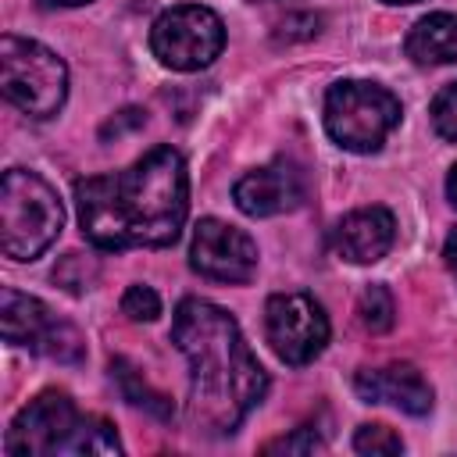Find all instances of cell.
<instances>
[{
	"instance_id": "1",
	"label": "cell",
	"mask_w": 457,
	"mask_h": 457,
	"mask_svg": "<svg viewBox=\"0 0 457 457\" xmlns=\"http://www.w3.org/2000/svg\"><path fill=\"white\" fill-rule=\"evenodd\" d=\"M82 236L100 250L168 246L189 211L186 161L171 146H154L125 171L75 182Z\"/></svg>"
},
{
	"instance_id": "2",
	"label": "cell",
	"mask_w": 457,
	"mask_h": 457,
	"mask_svg": "<svg viewBox=\"0 0 457 457\" xmlns=\"http://www.w3.org/2000/svg\"><path fill=\"white\" fill-rule=\"evenodd\" d=\"M171 343L189 361L186 425L200 436L236 432L268 389V375L236 318L211 300L186 296L175 307Z\"/></svg>"
},
{
	"instance_id": "3",
	"label": "cell",
	"mask_w": 457,
	"mask_h": 457,
	"mask_svg": "<svg viewBox=\"0 0 457 457\" xmlns=\"http://www.w3.org/2000/svg\"><path fill=\"white\" fill-rule=\"evenodd\" d=\"M4 450L7 457H118L121 443L104 418L79 414L68 393L46 389L14 414Z\"/></svg>"
},
{
	"instance_id": "4",
	"label": "cell",
	"mask_w": 457,
	"mask_h": 457,
	"mask_svg": "<svg viewBox=\"0 0 457 457\" xmlns=\"http://www.w3.org/2000/svg\"><path fill=\"white\" fill-rule=\"evenodd\" d=\"M64 207L46 179L25 168L4 171L0 182V250L11 261H36L61 232Z\"/></svg>"
},
{
	"instance_id": "5",
	"label": "cell",
	"mask_w": 457,
	"mask_h": 457,
	"mask_svg": "<svg viewBox=\"0 0 457 457\" xmlns=\"http://www.w3.org/2000/svg\"><path fill=\"white\" fill-rule=\"evenodd\" d=\"M400 100L364 79H343L325 93V132L350 154H375L400 125Z\"/></svg>"
},
{
	"instance_id": "6",
	"label": "cell",
	"mask_w": 457,
	"mask_h": 457,
	"mask_svg": "<svg viewBox=\"0 0 457 457\" xmlns=\"http://www.w3.org/2000/svg\"><path fill=\"white\" fill-rule=\"evenodd\" d=\"M0 89L29 118H50L61 111L68 96V68L50 46L25 39V36H4L0 39Z\"/></svg>"
},
{
	"instance_id": "7",
	"label": "cell",
	"mask_w": 457,
	"mask_h": 457,
	"mask_svg": "<svg viewBox=\"0 0 457 457\" xmlns=\"http://www.w3.org/2000/svg\"><path fill=\"white\" fill-rule=\"evenodd\" d=\"M225 46V25L211 7L179 4L157 14L150 29L154 57L171 71H200L207 68Z\"/></svg>"
},
{
	"instance_id": "8",
	"label": "cell",
	"mask_w": 457,
	"mask_h": 457,
	"mask_svg": "<svg viewBox=\"0 0 457 457\" xmlns=\"http://www.w3.org/2000/svg\"><path fill=\"white\" fill-rule=\"evenodd\" d=\"M0 328L4 339L14 346H29L32 353H43L50 361L61 364H79L86 357V343L79 336V328L64 318H57L43 300L18 293V289H4L0 293Z\"/></svg>"
},
{
	"instance_id": "9",
	"label": "cell",
	"mask_w": 457,
	"mask_h": 457,
	"mask_svg": "<svg viewBox=\"0 0 457 457\" xmlns=\"http://www.w3.org/2000/svg\"><path fill=\"white\" fill-rule=\"evenodd\" d=\"M264 332L282 364H311L328 343V318L307 293H275L264 307Z\"/></svg>"
},
{
	"instance_id": "10",
	"label": "cell",
	"mask_w": 457,
	"mask_h": 457,
	"mask_svg": "<svg viewBox=\"0 0 457 457\" xmlns=\"http://www.w3.org/2000/svg\"><path fill=\"white\" fill-rule=\"evenodd\" d=\"M189 264L211 282H250L257 271V243L218 218H200L193 228Z\"/></svg>"
},
{
	"instance_id": "11",
	"label": "cell",
	"mask_w": 457,
	"mask_h": 457,
	"mask_svg": "<svg viewBox=\"0 0 457 457\" xmlns=\"http://www.w3.org/2000/svg\"><path fill=\"white\" fill-rule=\"evenodd\" d=\"M303 193H307L303 171L293 161H271L257 171H246L232 186L236 207L250 218H271V214L293 211V207H300Z\"/></svg>"
},
{
	"instance_id": "12",
	"label": "cell",
	"mask_w": 457,
	"mask_h": 457,
	"mask_svg": "<svg viewBox=\"0 0 457 457\" xmlns=\"http://www.w3.org/2000/svg\"><path fill=\"white\" fill-rule=\"evenodd\" d=\"M353 389L364 403H389L403 414H428L432 411V386L414 364H386V368H361L353 375Z\"/></svg>"
},
{
	"instance_id": "13",
	"label": "cell",
	"mask_w": 457,
	"mask_h": 457,
	"mask_svg": "<svg viewBox=\"0 0 457 457\" xmlns=\"http://www.w3.org/2000/svg\"><path fill=\"white\" fill-rule=\"evenodd\" d=\"M393 239H396V221L386 207H357L336 225L332 246L350 264H375L389 253Z\"/></svg>"
},
{
	"instance_id": "14",
	"label": "cell",
	"mask_w": 457,
	"mask_h": 457,
	"mask_svg": "<svg viewBox=\"0 0 457 457\" xmlns=\"http://www.w3.org/2000/svg\"><path fill=\"white\" fill-rule=\"evenodd\" d=\"M403 50L414 64H453L457 61V14H425L411 25Z\"/></svg>"
},
{
	"instance_id": "15",
	"label": "cell",
	"mask_w": 457,
	"mask_h": 457,
	"mask_svg": "<svg viewBox=\"0 0 457 457\" xmlns=\"http://www.w3.org/2000/svg\"><path fill=\"white\" fill-rule=\"evenodd\" d=\"M111 375L118 378V386H121V396L132 403V407H143V411H150V414H157V418H171V403H168V396L164 393H154L139 375H136V368L129 364V361H114L111 364Z\"/></svg>"
},
{
	"instance_id": "16",
	"label": "cell",
	"mask_w": 457,
	"mask_h": 457,
	"mask_svg": "<svg viewBox=\"0 0 457 457\" xmlns=\"http://www.w3.org/2000/svg\"><path fill=\"white\" fill-rule=\"evenodd\" d=\"M393 318H396V303H393V293L386 286H368L357 300V321L368 328V332H389L393 328Z\"/></svg>"
},
{
	"instance_id": "17",
	"label": "cell",
	"mask_w": 457,
	"mask_h": 457,
	"mask_svg": "<svg viewBox=\"0 0 457 457\" xmlns=\"http://www.w3.org/2000/svg\"><path fill=\"white\" fill-rule=\"evenodd\" d=\"M428 114H432L436 136L446 139V143H457V82H450V86H443V89L436 93Z\"/></svg>"
},
{
	"instance_id": "18",
	"label": "cell",
	"mask_w": 457,
	"mask_h": 457,
	"mask_svg": "<svg viewBox=\"0 0 457 457\" xmlns=\"http://www.w3.org/2000/svg\"><path fill=\"white\" fill-rule=\"evenodd\" d=\"M353 450H357V453H368V457L400 453V450H403V439H400L389 425H361L357 436H353Z\"/></svg>"
},
{
	"instance_id": "19",
	"label": "cell",
	"mask_w": 457,
	"mask_h": 457,
	"mask_svg": "<svg viewBox=\"0 0 457 457\" xmlns=\"http://www.w3.org/2000/svg\"><path fill=\"white\" fill-rule=\"evenodd\" d=\"M54 278H57L68 293H86V289L93 286V278H96V264L86 261L82 253H68V257L54 268Z\"/></svg>"
},
{
	"instance_id": "20",
	"label": "cell",
	"mask_w": 457,
	"mask_h": 457,
	"mask_svg": "<svg viewBox=\"0 0 457 457\" xmlns=\"http://www.w3.org/2000/svg\"><path fill=\"white\" fill-rule=\"evenodd\" d=\"M121 314L132 321H157L161 318V296L150 286H129L121 296Z\"/></svg>"
},
{
	"instance_id": "21",
	"label": "cell",
	"mask_w": 457,
	"mask_h": 457,
	"mask_svg": "<svg viewBox=\"0 0 457 457\" xmlns=\"http://www.w3.org/2000/svg\"><path fill=\"white\" fill-rule=\"evenodd\" d=\"M321 446H325V443L314 436V428H296L289 439L282 436V439L268 443L264 453H311V450H321Z\"/></svg>"
},
{
	"instance_id": "22",
	"label": "cell",
	"mask_w": 457,
	"mask_h": 457,
	"mask_svg": "<svg viewBox=\"0 0 457 457\" xmlns=\"http://www.w3.org/2000/svg\"><path fill=\"white\" fill-rule=\"evenodd\" d=\"M143 121H146V111H139V107H125V111H118L111 121H104V125H100V139H104V143H111V139H118V136H125V132L139 129Z\"/></svg>"
},
{
	"instance_id": "23",
	"label": "cell",
	"mask_w": 457,
	"mask_h": 457,
	"mask_svg": "<svg viewBox=\"0 0 457 457\" xmlns=\"http://www.w3.org/2000/svg\"><path fill=\"white\" fill-rule=\"evenodd\" d=\"M443 257H446V264H450V271L457 275V228L446 236V243H443Z\"/></svg>"
},
{
	"instance_id": "24",
	"label": "cell",
	"mask_w": 457,
	"mask_h": 457,
	"mask_svg": "<svg viewBox=\"0 0 457 457\" xmlns=\"http://www.w3.org/2000/svg\"><path fill=\"white\" fill-rule=\"evenodd\" d=\"M446 196H450V204L457 207V164H453L450 175H446Z\"/></svg>"
},
{
	"instance_id": "25",
	"label": "cell",
	"mask_w": 457,
	"mask_h": 457,
	"mask_svg": "<svg viewBox=\"0 0 457 457\" xmlns=\"http://www.w3.org/2000/svg\"><path fill=\"white\" fill-rule=\"evenodd\" d=\"M43 7H82V4H89V0H39Z\"/></svg>"
},
{
	"instance_id": "26",
	"label": "cell",
	"mask_w": 457,
	"mask_h": 457,
	"mask_svg": "<svg viewBox=\"0 0 457 457\" xmlns=\"http://www.w3.org/2000/svg\"><path fill=\"white\" fill-rule=\"evenodd\" d=\"M382 4H418V0H382Z\"/></svg>"
}]
</instances>
